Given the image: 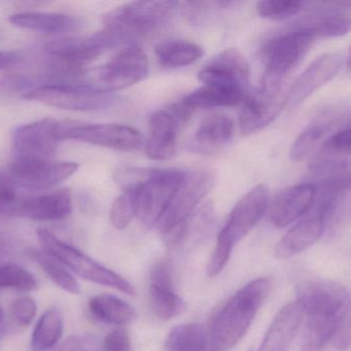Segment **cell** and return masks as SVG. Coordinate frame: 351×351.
<instances>
[{
    "instance_id": "74e56055",
    "label": "cell",
    "mask_w": 351,
    "mask_h": 351,
    "mask_svg": "<svg viewBox=\"0 0 351 351\" xmlns=\"http://www.w3.org/2000/svg\"><path fill=\"white\" fill-rule=\"evenodd\" d=\"M135 217L136 213H135L134 200L130 194L123 193L114 199L110 207V219L112 225L116 229H125Z\"/></svg>"
},
{
    "instance_id": "8d00e7d4",
    "label": "cell",
    "mask_w": 351,
    "mask_h": 351,
    "mask_svg": "<svg viewBox=\"0 0 351 351\" xmlns=\"http://www.w3.org/2000/svg\"><path fill=\"white\" fill-rule=\"evenodd\" d=\"M314 38H337L348 34L350 21L342 16H328L302 27Z\"/></svg>"
},
{
    "instance_id": "cb8c5ba5",
    "label": "cell",
    "mask_w": 351,
    "mask_h": 351,
    "mask_svg": "<svg viewBox=\"0 0 351 351\" xmlns=\"http://www.w3.org/2000/svg\"><path fill=\"white\" fill-rule=\"evenodd\" d=\"M235 125L226 114H213L201 121L194 138V147L204 153H213L233 138Z\"/></svg>"
},
{
    "instance_id": "277c9868",
    "label": "cell",
    "mask_w": 351,
    "mask_h": 351,
    "mask_svg": "<svg viewBox=\"0 0 351 351\" xmlns=\"http://www.w3.org/2000/svg\"><path fill=\"white\" fill-rule=\"evenodd\" d=\"M314 40L315 38L303 28L271 40L263 49L266 73L262 90L280 92L285 75L301 63Z\"/></svg>"
},
{
    "instance_id": "44dd1931",
    "label": "cell",
    "mask_w": 351,
    "mask_h": 351,
    "mask_svg": "<svg viewBox=\"0 0 351 351\" xmlns=\"http://www.w3.org/2000/svg\"><path fill=\"white\" fill-rule=\"evenodd\" d=\"M304 310L300 302H291L277 314L265 335L258 351H287L302 322Z\"/></svg>"
},
{
    "instance_id": "8fae6325",
    "label": "cell",
    "mask_w": 351,
    "mask_h": 351,
    "mask_svg": "<svg viewBox=\"0 0 351 351\" xmlns=\"http://www.w3.org/2000/svg\"><path fill=\"white\" fill-rule=\"evenodd\" d=\"M79 169L75 162L14 160L8 173L18 188L29 192L51 190L71 178Z\"/></svg>"
},
{
    "instance_id": "30bf717a",
    "label": "cell",
    "mask_w": 351,
    "mask_h": 351,
    "mask_svg": "<svg viewBox=\"0 0 351 351\" xmlns=\"http://www.w3.org/2000/svg\"><path fill=\"white\" fill-rule=\"evenodd\" d=\"M62 129L61 123L54 118H45L17 127L13 133L14 160H53Z\"/></svg>"
},
{
    "instance_id": "4fadbf2b",
    "label": "cell",
    "mask_w": 351,
    "mask_h": 351,
    "mask_svg": "<svg viewBox=\"0 0 351 351\" xmlns=\"http://www.w3.org/2000/svg\"><path fill=\"white\" fill-rule=\"evenodd\" d=\"M60 138L124 152L138 151L145 145V139L138 130L120 124L84 125L63 128Z\"/></svg>"
},
{
    "instance_id": "5bb4252c",
    "label": "cell",
    "mask_w": 351,
    "mask_h": 351,
    "mask_svg": "<svg viewBox=\"0 0 351 351\" xmlns=\"http://www.w3.org/2000/svg\"><path fill=\"white\" fill-rule=\"evenodd\" d=\"M298 301L304 313L310 315L341 316L350 309L346 287L335 281L312 279L300 285Z\"/></svg>"
},
{
    "instance_id": "c3c4849f",
    "label": "cell",
    "mask_w": 351,
    "mask_h": 351,
    "mask_svg": "<svg viewBox=\"0 0 351 351\" xmlns=\"http://www.w3.org/2000/svg\"><path fill=\"white\" fill-rule=\"evenodd\" d=\"M5 330V316L3 308L0 307V337L3 336Z\"/></svg>"
},
{
    "instance_id": "7bdbcfd3",
    "label": "cell",
    "mask_w": 351,
    "mask_h": 351,
    "mask_svg": "<svg viewBox=\"0 0 351 351\" xmlns=\"http://www.w3.org/2000/svg\"><path fill=\"white\" fill-rule=\"evenodd\" d=\"M98 340L92 335L73 336L57 351H97Z\"/></svg>"
},
{
    "instance_id": "52a82bcc",
    "label": "cell",
    "mask_w": 351,
    "mask_h": 351,
    "mask_svg": "<svg viewBox=\"0 0 351 351\" xmlns=\"http://www.w3.org/2000/svg\"><path fill=\"white\" fill-rule=\"evenodd\" d=\"M29 101L73 112H93L110 108L114 101L110 93L80 84H54L38 88L24 96Z\"/></svg>"
},
{
    "instance_id": "ba28073f",
    "label": "cell",
    "mask_w": 351,
    "mask_h": 351,
    "mask_svg": "<svg viewBox=\"0 0 351 351\" xmlns=\"http://www.w3.org/2000/svg\"><path fill=\"white\" fill-rule=\"evenodd\" d=\"M213 184L215 174L210 170H195L186 173L156 225L160 233H167L186 221L210 192Z\"/></svg>"
},
{
    "instance_id": "484cf974",
    "label": "cell",
    "mask_w": 351,
    "mask_h": 351,
    "mask_svg": "<svg viewBox=\"0 0 351 351\" xmlns=\"http://www.w3.org/2000/svg\"><path fill=\"white\" fill-rule=\"evenodd\" d=\"M156 56L166 69H178L193 64L204 54L203 49L189 40H170L156 47Z\"/></svg>"
},
{
    "instance_id": "836d02e7",
    "label": "cell",
    "mask_w": 351,
    "mask_h": 351,
    "mask_svg": "<svg viewBox=\"0 0 351 351\" xmlns=\"http://www.w3.org/2000/svg\"><path fill=\"white\" fill-rule=\"evenodd\" d=\"M328 129L330 123H314L309 125L291 145L289 152L291 161L301 162L306 159L317 147L318 143L328 133Z\"/></svg>"
},
{
    "instance_id": "2e32d148",
    "label": "cell",
    "mask_w": 351,
    "mask_h": 351,
    "mask_svg": "<svg viewBox=\"0 0 351 351\" xmlns=\"http://www.w3.org/2000/svg\"><path fill=\"white\" fill-rule=\"evenodd\" d=\"M269 203L270 192L267 186L258 184L254 186L236 203L219 233L235 245L260 223L268 210Z\"/></svg>"
},
{
    "instance_id": "ab89813d",
    "label": "cell",
    "mask_w": 351,
    "mask_h": 351,
    "mask_svg": "<svg viewBox=\"0 0 351 351\" xmlns=\"http://www.w3.org/2000/svg\"><path fill=\"white\" fill-rule=\"evenodd\" d=\"M234 244L223 234L219 233L217 236V244H215V252L207 265V275L209 277H215L221 272L225 268L226 264L229 261L233 250Z\"/></svg>"
},
{
    "instance_id": "7c38bea8",
    "label": "cell",
    "mask_w": 351,
    "mask_h": 351,
    "mask_svg": "<svg viewBox=\"0 0 351 351\" xmlns=\"http://www.w3.org/2000/svg\"><path fill=\"white\" fill-rule=\"evenodd\" d=\"M120 46L116 38L106 32H97L85 38H65L52 40L46 46V52L57 63L80 69L97 59L110 49Z\"/></svg>"
},
{
    "instance_id": "9a60e30c",
    "label": "cell",
    "mask_w": 351,
    "mask_h": 351,
    "mask_svg": "<svg viewBox=\"0 0 351 351\" xmlns=\"http://www.w3.org/2000/svg\"><path fill=\"white\" fill-rule=\"evenodd\" d=\"M198 79L204 86L247 91L250 65L237 49H226L200 69Z\"/></svg>"
},
{
    "instance_id": "9c48e42d",
    "label": "cell",
    "mask_w": 351,
    "mask_h": 351,
    "mask_svg": "<svg viewBox=\"0 0 351 351\" xmlns=\"http://www.w3.org/2000/svg\"><path fill=\"white\" fill-rule=\"evenodd\" d=\"M192 112V110L180 102L152 114L149 137L145 141V153L149 159L164 161L176 156L178 131L190 119Z\"/></svg>"
},
{
    "instance_id": "ac0fdd59",
    "label": "cell",
    "mask_w": 351,
    "mask_h": 351,
    "mask_svg": "<svg viewBox=\"0 0 351 351\" xmlns=\"http://www.w3.org/2000/svg\"><path fill=\"white\" fill-rule=\"evenodd\" d=\"M287 104V97L282 92L264 91L252 95H246L242 102L239 114V126L241 133L245 136L254 134L266 128L274 122Z\"/></svg>"
},
{
    "instance_id": "f546056e",
    "label": "cell",
    "mask_w": 351,
    "mask_h": 351,
    "mask_svg": "<svg viewBox=\"0 0 351 351\" xmlns=\"http://www.w3.org/2000/svg\"><path fill=\"white\" fill-rule=\"evenodd\" d=\"M62 334L63 318L60 312L55 309L49 310L40 318L34 328L32 349L34 351L50 350L58 343Z\"/></svg>"
},
{
    "instance_id": "6da1fadb",
    "label": "cell",
    "mask_w": 351,
    "mask_h": 351,
    "mask_svg": "<svg viewBox=\"0 0 351 351\" xmlns=\"http://www.w3.org/2000/svg\"><path fill=\"white\" fill-rule=\"evenodd\" d=\"M272 285L269 277L258 278L228 300L213 316L209 328V343L213 351L228 350L243 338Z\"/></svg>"
},
{
    "instance_id": "83f0119b",
    "label": "cell",
    "mask_w": 351,
    "mask_h": 351,
    "mask_svg": "<svg viewBox=\"0 0 351 351\" xmlns=\"http://www.w3.org/2000/svg\"><path fill=\"white\" fill-rule=\"evenodd\" d=\"M208 343L206 328L198 322H192L172 328L165 346L167 351H207Z\"/></svg>"
},
{
    "instance_id": "f6af8a7d",
    "label": "cell",
    "mask_w": 351,
    "mask_h": 351,
    "mask_svg": "<svg viewBox=\"0 0 351 351\" xmlns=\"http://www.w3.org/2000/svg\"><path fill=\"white\" fill-rule=\"evenodd\" d=\"M332 342L336 348L341 349V350L348 349L349 345H350V312L347 313L339 322Z\"/></svg>"
},
{
    "instance_id": "7402d4cb",
    "label": "cell",
    "mask_w": 351,
    "mask_h": 351,
    "mask_svg": "<svg viewBox=\"0 0 351 351\" xmlns=\"http://www.w3.org/2000/svg\"><path fill=\"white\" fill-rule=\"evenodd\" d=\"M326 221L319 215L312 213L293 226L277 243L275 256L287 260L311 247L326 231Z\"/></svg>"
},
{
    "instance_id": "5b68a950",
    "label": "cell",
    "mask_w": 351,
    "mask_h": 351,
    "mask_svg": "<svg viewBox=\"0 0 351 351\" xmlns=\"http://www.w3.org/2000/svg\"><path fill=\"white\" fill-rule=\"evenodd\" d=\"M147 73L149 59L145 51L137 46H129L119 51L108 63L92 71L91 75H81L84 80L77 84L110 93L139 83Z\"/></svg>"
},
{
    "instance_id": "60d3db41",
    "label": "cell",
    "mask_w": 351,
    "mask_h": 351,
    "mask_svg": "<svg viewBox=\"0 0 351 351\" xmlns=\"http://www.w3.org/2000/svg\"><path fill=\"white\" fill-rule=\"evenodd\" d=\"M350 147V129H342L326 141L319 153L330 157L346 158L349 157Z\"/></svg>"
},
{
    "instance_id": "d6a6232c",
    "label": "cell",
    "mask_w": 351,
    "mask_h": 351,
    "mask_svg": "<svg viewBox=\"0 0 351 351\" xmlns=\"http://www.w3.org/2000/svg\"><path fill=\"white\" fill-rule=\"evenodd\" d=\"M52 85L47 75L10 73L0 79V95H26L44 86Z\"/></svg>"
},
{
    "instance_id": "bcb514c9",
    "label": "cell",
    "mask_w": 351,
    "mask_h": 351,
    "mask_svg": "<svg viewBox=\"0 0 351 351\" xmlns=\"http://www.w3.org/2000/svg\"><path fill=\"white\" fill-rule=\"evenodd\" d=\"M151 285L173 289L171 273L167 263L160 262L154 267L151 274Z\"/></svg>"
},
{
    "instance_id": "4dcf8cb0",
    "label": "cell",
    "mask_w": 351,
    "mask_h": 351,
    "mask_svg": "<svg viewBox=\"0 0 351 351\" xmlns=\"http://www.w3.org/2000/svg\"><path fill=\"white\" fill-rule=\"evenodd\" d=\"M30 258L42 268V270L50 277L53 282L56 283L61 289L71 293L77 295L81 291L79 282L73 275L65 268L64 265L45 252L32 250Z\"/></svg>"
},
{
    "instance_id": "d6986e66",
    "label": "cell",
    "mask_w": 351,
    "mask_h": 351,
    "mask_svg": "<svg viewBox=\"0 0 351 351\" xmlns=\"http://www.w3.org/2000/svg\"><path fill=\"white\" fill-rule=\"evenodd\" d=\"M73 211V195L69 189H59L18 202L11 215L34 221H60Z\"/></svg>"
},
{
    "instance_id": "8992f818",
    "label": "cell",
    "mask_w": 351,
    "mask_h": 351,
    "mask_svg": "<svg viewBox=\"0 0 351 351\" xmlns=\"http://www.w3.org/2000/svg\"><path fill=\"white\" fill-rule=\"evenodd\" d=\"M186 173L174 169H156L149 180L130 194L136 217L147 228L156 227Z\"/></svg>"
},
{
    "instance_id": "e575fe53",
    "label": "cell",
    "mask_w": 351,
    "mask_h": 351,
    "mask_svg": "<svg viewBox=\"0 0 351 351\" xmlns=\"http://www.w3.org/2000/svg\"><path fill=\"white\" fill-rule=\"evenodd\" d=\"M38 287V281L32 273L15 265L0 266V289H14L32 291Z\"/></svg>"
},
{
    "instance_id": "681fc988",
    "label": "cell",
    "mask_w": 351,
    "mask_h": 351,
    "mask_svg": "<svg viewBox=\"0 0 351 351\" xmlns=\"http://www.w3.org/2000/svg\"></svg>"
},
{
    "instance_id": "ee69618b",
    "label": "cell",
    "mask_w": 351,
    "mask_h": 351,
    "mask_svg": "<svg viewBox=\"0 0 351 351\" xmlns=\"http://www.w3.org/2000/svg\"><path fill=\"white\" fill-rule=\"evenodd\" d=\"M104 347L106 351H130V336L121 328L112 330L104 339Z\"/></svg>"
},
{
    "instance_id": "3957f363",
    "label": "cell",
    "mask_w": 351,
    "mask_h": 351,
    "mask_svg": "<svg viewBox=\"0 0 351 351\" xmlns=\"http://www.w3.org/2000/svg\"><path fill=\"white\" fill-rule=\"evenodd\" d=\"M36 234L44 250L43 252L56 258L58 262L69 267L80 276L91 282L112 287L127 295H135L133 285L118 273L102 266L77 248L65 243L48 230L38 229Z\"/></svg>"
},
{
    "instance_id": "1f68e13d",
    "label": "cell",
    "mask_w": 351,
    "mask_h": 351,
    "mask_svg": "<svg viewBox=\"0 0 351 351\" xmlns=\"http://www.w3.org/2000/svg\"><path fill=\"white\" fill-rule=\"evenodd\" d=\"M149 300L154 313L164 320L180 315L186 308L184 299L169 287L149 285Z\"/></svg>"
},
{
    "instance_id": "b9f144b4",
    "label": "cell",
    "mask_w": 351,
    "mask_h": 351,
    "mask_svg": "<svg viewBox=\"0 0 351 351\" xmlns=\"http://www.w3.org/2000/svg\"><path fill=\"white\" fill-rule=\"evenodd\" d=\"M12 317L16 324L26 326L34 320L36 314V304L30 297L18 298L11 305Z\"/></svg>"
},
{
    "instance_id": "f1b7e54d",
    "label": "cell",
    "mask_w": 351,
    "mask_h": 351,
    "mask_svg": "<svg viewBox=\"0 0 351 351\" xmlns=\"http://www.w3.org/2000/svg\"><path fill=\"white\" fill-rule=\"evenodd\" d=\"M347 313L341 316H308L307 324L304 330L302 351H322L324 346L332 341L339 322Z\"/></svg>"
},
{
    "instance_id": "d590c367",
    "label": "cell",
    "mask_w": 351,
    "mask_h": 351,
    "mask_svg": "<svg viewBox=\"0 0 351 351\" xmlns=\"http://www.w3.org/2000/svg\"><path fill=\"white\" fill-rule=\"evenodd\" d=\"M305 5L304 1L265 0L256 3V12L265 19L285 20L301 13Z\"/></svg>"
},
{
    "instance_id": "f35d334b",
    "label": "cell",
    "mask_w": 351,
    "mask_h": 351,
    "mask_svg": "<svg viewBox=\"0 0 351 351\" xmlns=\"http://www.w3.org/2000/svg\"><path fill=\"white\" fill-rule=\"evenodd\" d=\"M19 199V188L8 171L0 172V215H11Z\"/></svg>"
},
{
    "instance_id": "7a4b0ae2",
    "label": "cell",
    "mask_w": 351,
    "mask_h": 351,
    "mask_svg": "<svg viewBox=\"0 0 351 351\" xmlns=\"http://www.w3.org/2000/svg\"><path fill=\"white\" fill-rule=\"evenodd\" d=\"M176 1H134L104 16V30L120 45L149 36L165 23L178 7Z\"/></svg>"
},
{
    "instance_id": "603a6c76",
    "label": "cell",
    "mask_w": 351,
    "mask_h": 351,
    "mask_svg": "<svg viewBox=\"0 0 351 351\" xmlns=\"http://www.w3.org/2000/svg\"><path fill=\"white\" fill-rule=\"evenodd\" d=\"M10 22L22 29L46 34H67L84 26L83 20L77 16L36 12L15 14L10 17Z\"/></svg>"
},
{
    "instance_id": "e0dca14e",
    "label": "cell",
    "mask_w": 351,
    "mask_h": 351,
    "mask_svg": "<svg viewBox=\"0 0 351 351\" xmlns=\"http://www.w3.org/2000/svg\"><path fill=\"white\" fill-rule=\"evenodd\" d=\"M344 63V56L339 53H328L318 57L291 86L287 96V104L293 108L303 104L312 94L337 77Z\"/></svg>"
},
{
    "instance_id": "7dc6e473",
    "label": "cell",
    "mask_w": 351,
    "mask_h": 351,
    "mask_svg": "<svg viewBox=\"0 0 351 351\" xmlns=\"http://www.w3.org/2000/svg\"><path fill=\"white\" fill-rule=\"evenodd\" d=\"M17 60V53L1 52V51H0V71H3V69L11 66V65H13Z\"/></svg>"
},
{
    "instance_id": "4316f807",
    "label": "cell",
    "mask_w": 351,
    "mask_h": 351,
    "mask_svg": "<svg viewBox=\"0 0 351 351\" xmlns=\"http://www.w3.org/2000/svg\"><path fill=\"white\" fill-rule=\"evenodd\" d=\"M89 310L97 319L118 326L130 324L136 316L134 308L130 304L110 295H98L92 298Z\"/></svg>"
},
{
    "instance_id": "d4e9b609",
    "label": "cell",
    "mask_w": 351,
    "mask_h": 351,
    "mask_svg": "<svg viewBox=\"0 0 351 351\" xmlns=\"http://www.w3.org/2000/svg\"><path fill=\"white\" fill-rule=\"evenodd\" d=\"M247 92L240 90L225 89V88L203 86L182 99V104L190 110L198 108H229L242 104L245 99Z\"/></svg>"
},
{
    "instance_id": "ffe728a7",
    "label": "cell",
    "mask_w": 351,
    "mask_h": 351,
    "mask_svg": "<svg viewBox=\"0 0 351 351\" xmlns=\"http://www.w3.org/2000/svg\"><path fill=\"white\" fill-rule=\"evenodd\" d=\"M315 197V186L310 182L282 191L271 205V221L278 228L291 225L312 208Z\"/></svg>"
}]
</instances>
